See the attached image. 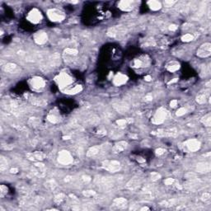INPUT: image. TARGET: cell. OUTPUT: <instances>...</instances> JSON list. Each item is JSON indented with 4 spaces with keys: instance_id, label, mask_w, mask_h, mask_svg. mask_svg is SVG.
Listing matches in <instances>:
<instances>
[{
    "instance_id": "obj_21",
    "label": "cell",
    "mask_w": 211,
    "mask_h": 211,
    "mask_svg": "<svg viewBox=\"0 0 211 211\" xmlns=\"http://www.w3.org/2000/svg\"><path fill=\"white\" fill-rule=\"evenodd\" d=\"M197 171L199 172H209L210 171V163H201L197 165Z\"/></svg>"
},
{
    "instance_id": "obj_4",
    "label": "cell",
    "mask_w": 211,
    "mask_h": 211,
    "mask_svg": "<svg viewBox=\"0 0 211 211\" xmlns=\"http://www.w3.org/2000/svg\"><path fill=\"white\" fill-rule=\"evenodd\" d=\"M47 15L49 17L50 20L52 22H62L65 18L64 13L56 8H52V9L48 10Z\"/></svg>"
},
{
    "instance_id": "obj_41",
    "label": "cell",
    "mask_w": 211,
    "mask_h": 211,
    "mask_svg": "<svg viewBox=\"0 0 211 211\" xmlns=\"http://www.w3.org/2000/svg\"><path fill=\"white\" fill-rule=\"evenodd\" d=\"M80 179H81V181H83L84 183H88V182L91 181V177H88V176L84 175V176H82Z\"/></svg>"
},
{
    "instance_id": "obj_26",
    "label": "cell",
    "mask_w": 211,
    "mask_h": 211,
    "mask_svg": "<svg viewBox=\"0 0 211 211\" xmlns=\"http://www.w3.org/2000/svg\"><path fill=\"white\" fill-rule=\"evenodd\" d=\"M47 119H48V120L50 121V122H51V123H53V124H55V123H57L58 121H59V116H58V115L55 113V112H50L49 115H48V116H47Z\"/></svg>"
},
{
    "instance_id": "obj_32",
    "label": "cell",
    "mask_w": 211,
    "mask_h": 211,
    "mask_svg": "<svg viewBox=\"0 0 211 211\" xmlns=\"http://www.w3.org/2000/svg\"><path fill=\"white\" fill-rule=\"evenodd\" d=\"M194 39V36L191 35V34H186V35H184L182 37H181V40H182V41H184V42H190V41H191V40H193Z\"/></svg>"
},
{
    "instance_id": "obj_46",
    "label": "cell",
    "mask_w": 211,
    "mask_h": 211,
    "mask_svg": "<svg viewBox=\"0 0 211 211\" xmlns=\"http://www.w3.org/2000/svg\"><path fill=\"white\" fill-rule=\"evenodd\" d=\"M177 106V100H172V102H170V106L172 107V108L176 107Z\"/></svg>"
},
{
    "instance_id": "obj_24",
    "label": "cell",
    "mask_w": 211,
    "mask_h": 211,
    "mask_svg": "<svg viewBox=\"0 0 211 211\" xmlns=\"http://www.w3.org/2000/svg\"><path fill=\"white\" fill-rule=\"evenodd\" d=\"M17 66L16 65L15 63H8L7 64H5L3 67V70L7 72V73H13V71L17 69Z\"/></svg>"
},
{
    "instance_id": "obj_34",
    "label": "cell",
    "mask_w": 211,
    "mask_h": 211,
    "mask_svg": "<svg viewBox=\"0 0 211 211\" xmlns=\"http://www.w3.org/2000/svg\"><path fill=\"white\" fill-rule=\"evenodd\" d=\"M122 134L123 132L121 131V130H115V131H111V137H113V138H118V137H120L121 135H122Z\"/></svg>"
},
{
    "instance_id": "obj_14",
    "label": "cell",
    "mask_w": 211,
    "mask_h": 211,
    "mask_svg": "<svg viewBox=\"0 0 211 211\" xmlns=\"http://www.w3.org/2000/svg\"><path fill=\"white\" fill-rule=\"evenodd\" d=\"M134 3L133 1H128V0H124V1H120L118 3V7L120 9H121L122 11L125 12H130L134 8Z\"/></svg>"
},
{
    "instance_id": "obj_42",
    "label": "cell",
    "mask_w": 211,
    "mask_h": 211,
    "mask_svg": "<svg viewBox=\"0 0 211 211\" xmlns=\"http://www.w3.org/2000/svg\"><path fill=\"white\" fill-rule=\"evenodd\" d=\"M174 182H175V180H174L173 178H167V179H166L164 181L165 184L167 185V186H171V185H172Z\"/></svg>"
},
{
    "instance_id": "obj_2",
    "label": "cell",
    "mask_w": 211,
    "mask_h": 211,
    "mask_svg": "<svg viewBox=\"0 0 211 211\" xmlns=\"http://www.w3.org/2000/svg\"><path fill=\"white\" fill-rule=\"evenodd\" d=\"M167 116H168V111L163 107H161L157 110V112L152 120V122L155 125H161L164 122Z\"/></svg>"
},
{
    "instance_id": "obj_29",
    "label": "cell",
    "mask_w": 211,
    "mask_h": 211,
    "mask_svg": "<svg viewBox=\"0 0 211 211\" xmlns=\"http://www.w3.org/2000/svg\"><path fill=\"white\" fill-rule=\"evenodd\" d=\"M8 167V162L7 159L4 157L1 156V159H0V169L2 172L5 171Z\"/></svg>"
},
{
    "instance_id": "obj_22",
    "label": "cell",
    "mask_w": 211,
    "mask_h": 211,
    "mask_svg": "<svg viewBox=\"0 0 211 211\" xmlns=\"http://www.w3.org/2000/svg\"><path fill=\"white\" fill-rule=\"evenodd\" d=\"M208 97H209V90L205 91L204 93H200L196 97V102H198L199 104H204L206 102Z\"/></svg>"
},
{
    "instance_id": "obj_48",
    "label": "cell",
    "mask_w": 211,
    "mask_h": 211,
    "mask_svg": "<svg viewBox=\"0 0 211 211\" xmlns=\"http://www.w3.org/2000/svg\"><path fill=\"white\" fill-rule=\"evenodd\" d=\"M177 29V26L176 25H171V26H169V30L170 31H176Z\"/></svg>"
},
{
    "instance_id": "obj_7",
    "label": "cell",
    "mask_w": 211,
    "mask_h": 211,
    "mask_svg": "<svg viewBox=\"0 0 211 211\" xmlns=\"http://www.w3.org/2000/svg\"><path fill=\"white\" fill-rule=\"evenodd\" d=\"M211 53V44L207 42L201 45L200 48L197 50V55L200 58H207L210 55Z\"/></svg>"
},
{
    "instance_id": "obj_15",
    "label": "cell",
    "mask_w": 211,
    "mask_h": 211,
    "mask_svg": "<svg viewBox=\"0 0 211 211\" xmlns=\"http://www.w3.org/2000/svg\"><path fill=\"white\" fill-rule=\"evenodd\" d=\"M127 80H128V77L126 75L121 73H119L115 76V78L113 79V83L116 86H120V85L125 84L127 82Z\"/></svg>"
},
{
    "instance_id": "obj_39",
    "label": "cell",
    "mask_w": 211,
    "mask_h": 211,
    "mask_svg": "<svg viewBox=\"0 0 211 211\" xmlns=\"http://www.w3.org/2000/svg\"><path fill=\"white\" fill-rule=\"evenodd\" d=\"M46 186L48 188L54 189V188L56 187V183L55 182V181H48L46 184Z\"/></svg>"
},
{
    "instance_id": "obj_20",
    "label": "cell",
    "mask_w": 211,
    "mask_h": 211,
    "mask_svg": "<svg viewBox=\"0 0 211 211\" xmlns=\"http://www.w3.org/2000/svg\"><path fill=\"white\" fill-rule=\"evenodd\" d=\"M128 146V144L127 142L125 141H120L117 143L114 147H113V152L116 153H121L125 150Z\"/></svg>"
},
{
    "instance_id": "obj_45",
    "label": "cell",
    "mask_w": 211,
    "mask_h": 211,
    "mask_svg": "<svg viewBox=\"0 0 211 211\" xmlns=\"http://www.w3.org/2000/svg\"><path fill=\"white\" fill-rule=\"evenodd\" d=\"M210 193H204L203 196H202V200H210Z\"/></svg>"
},
{
    "instance_id": "obj_1",
    "label": "cell",
    "mask_w": 211,
    "mask_h": 211,
    "mask_svg": "<svg viewBox=\"0 0 211 211\" xmlns=\"http://www.w3.org/2000/svg\"><path fill=\"white\" fill-rule=\"evenodd\" d=\"M55 81L59 84L60 87L63 88V87H66L69 86L71 83H73V78L67 73L62 72L61 73H60L55 78Z\"/></svg>"
},
{
    "instance_id": "obj_6",
    "label": "cell",
    "mask_w": 211,
    "mask_h": 211,
    "mask_svg": "<svg viewBox=\"0 0 211 211\" xmlns=\"http://www.w3.org/2000/svg\"><path fill=\"white\" fill-rule=\"evenodd\" d=\"M95 183L97 186L103 190H107L113 187V180L110 179L109 177H97L95 180Z\"/></svg>"
},
{
    "instance_id": "obj_25",
    "label": "cell",
    "mask_w": 211,
    "mask_h": 211,
    "mask_svg": "<svg viewBox=\"0 0 211 211\" xmlns=\"http://www.w3.org/2000/svg\"><path fill=\"white\" fill-rule=\"evenodd\" d=\"M180 69V64L176 62H171L167 65V69L169 72H175Z\"/></svg>"
},
{
    "instance_id": "obj_27",
    "label": "cell",
    "mask_w": 211,
    "mask_h": 211,
    "mask_svg": "<svg viewBox=\"0 0 211 211\" xmlns=\"http://www.w3.org/2000/svg\"><path fill=\"white\" fill-rule=\"evenodd\" d=\"M82 89H83V87H82L81 85H76L75 87H73V88H70V89L65 91V93L69 94H76L80 93L82 91Z\"/></svg>"
},
{
    "instance_id": "obj_33",
    "label": "cell",
    "mask_w": 211,
    "mask_h": 211,
    "mask_svg": "<svg viewBox=\"0 0 211 211\" xmlns=\"http://www.w3.org/2000/svg\"><path fill=\"white\" fill-rule=\"evenodd\" d=\"M64 199H65V195L63 194V193H60V194H58L57 196H55V202H57V203H61Z\"/></svg>"
},
{
    "instance_id": "obj_36",
    "label": "cell",
    "mask_w": 211,
    "mask_h": 211,
    "mask_svg": "<svg viewBox=\"0 0 211 211\" xmlns=\"http://www.w3.org/2000/svg\"><path fill=\"white\" fill-rule=\"evenodd\" d=\"M83 196H86V197H92V196L96 195V192L93 191V190H84L83 192Z\"/></svg>"
},
{
    "instance_id": "obj_38",
    "label": "cell",
    "mask_w": 211,
    "mask_h": 211,
    "mask_svg": "<svg viewBox=\"0 0 211 211\" xmlns=\"http://www.w3.org/2000/svg\"><path fill=\"white\" fill-rule=\"evenodd\" d=\"M0 191H1V197H3V196H4L5 194H7V192H8V188H7V187L2 185L1 187H0Z\"/></svg>"
},
{
    "instance_id": "obj_40",
    "label": "cell",
    "mask_w": 211,
    "mask_h": 211,
    "mask_svg": "<svg viewBox=\"0 0 211 211\" xmlns=\"http://www.w3.org/2000/svg\"><path fill=\"white\" fill-rule=\"evenodd\" d=\"M127 120H124V119H121V120H118L117 121H116V123H117V125L119 126H124L127 124Z\"/></svg>"
},
{
    "instance_id": "obj_18",
    "label": "cell",
    "mask_w": 211,
    "mask_h": 211,
    "mask_svg": "<svg viewBox=\"0 0 211 211\" xmlns=\"http://www.w3.org/2000/svg\"><path fill=\"white\" fill-rule=\"evenodd\" d=\"M146 56L144 57V58H139V59H135L132 63V66L134 68H137V69H140L142 67H144L145 65L148 64L149 63V60H146Z\"/></svg>"
},
{
    "instance_id": "obj_49",
    "label": "cell",
    "mask_w": 211,
    "mask_h": 211,
    "mask_svg": "<svg viewBox=\"0 0 211 211\" xmlns=\"http://www.w3.org/2000/svg\"><path fill=\"white\" fill-rule=\"evenodd\" d=\"M10 172H11V173H17L18 169H17V168H12Z\"/></svg>"
},
{
    "instance_id": "obj_31",
    "label": "cell",
    "mask_w": 211,
    "mask_h": 211,
    "mask_svg": "<svg viewBox=\"0 0 211 211\" xmlns=\"http://www.w3.org/2000/svg\"><path fill=\"white\" fill-rule=\"evenodd\" d=\"M31 102H32V104L36 105V106H44L46 104V102L43 99L36 98V97H34V98L31 99Z\"/></svg>"
},
{
    "instance_id": "obj_12",
    "label": "cell",
    "mask_w": 211,
    "mask_h": 211,
    "mask_svg": "<svg viewBox=\"0 0 211 211\" xmlns=\"http://www.w3.org/2000/svg\"><path fill=\"white\" fill-rule=\"evenodd\" d=\"M30 84L34 89H40V88H43L46 86V82L42 78L35 77L30 80Z\"/></svg>"
},
{
    "instance_id": "obj_50",
    "label": "cell",
    "mask_w": 211,
    "mask_h": 211,
    "mask_svg": "<svg viewBox=\"0 0 211 211\" xmlns=\"http://www.w3.org/2000/svg\"><path fill=\"white\" fill-rule=\"evenodd\" d=\"M144 79H145L146 81H148V82H149V81H150V80L152 79V78H151V76H149V75H148V76H146V77L144 78Z\"/></svg>"
},
{
    "instance_id": "obj_3",
    "label": "cell",
    "mask_w": 211,
    "mask_h": 211,
    "mask_svg": "<svg viewBox=\"0 0 211 211\" xmlns=\"http://www.w3.org/2000/svg\"><path fill=\"white\" fill-rule=\"evenodd\" d=\"M102 167L110 172H119L121 168L120 163L116 160H106L102 163Z\"/></svg>"
},
{
    "instance_id": "obj_16",
    "label": "cell",
    "mask_w": 211,
    "mask_h": 211,
    "mask_svg": "<svg viewBox=\"0 0 211 211\" xmlns=\"http://www.w3.org/2000/svg\"><path fill=\"white\" fill-rule=\"evenodd\" d=\"M113 107L120 113H124L129 110V106L122 101H116L113 103Z\"/></svg>"
},
{
    "instance_id": "obj_43",
    "label": "cell",
    "mask_w": 211,
    "mask_h": 211,
    "mask_svg": "<svg viewBox=\"0 0 211 211\" xmlns=\"http://www.w3.org/2000/svg\"><path fill=\"white\" fill-rule=\"evenodd\" d=\"M165 153V149H157L156 150V155L157 156H161V155H163V153Z\"/></svg>"
},
{
    "instance_id": "obj_23",
    "label": "cell",
    "mask_w": 211,
    "mask_h": 211,
    "mask_svg": "<svg viewBox=\"0 0 211 211\" xmlns=\"http://www.w3.org/2000/svg\"><path fill=\"white\" fill-rule=\"evenodd\" d=\"M148 4H149V7L150 8V9H152L153 11H157V10H159L160 8H162L161 3L158 2V1H155V0L149 1Z\"/></svg>"
},
{
    "instance_id": "obj_35",
    "label": "cell",
    "mask_w": 211,
    "mask_h": 211,
    "mask_svg": "<svg viewBox=\"0 0 211 211\" xmlns=\"http://www.w3.org/2000/svg\"><path fill=\"white\" fill-rule=\"evenodd\" d=\"M186 113H187V109L185 107H181L177 111V116H181L185 115Z\"/></svg>"
},
{
    "instance_id": "obj_30",
    "label": "cell",
    "mask_w": 211,
    "mask_h": 211,
    "mask_svg": "<svg viewBox=\"0 0 211 211\" xmlns=\"http://www.w3.org/2000/svg\"><path fill=\"white\" fill-rule=\"evenodd\" d=\"M64 53L66 55H69V56H76L78 55V51L75 49H73V48H67L65 50H64Z\"/></svg>"
},
{
    "instance_id": "obj_9",
    "label": "cell",
    "mask_w": 211,
    "mask_h": 211,
    "mask_svg": "<svg viewBox=\"0 0 211 211\" xmlns=\"http://www.w3.org/2000/svg\"><path fill=\"white\" fill-rule=\"evenodd\" d=\"M105 151V146H99V145H96V146H93L90 149L87 151V156L88 157H95L99 156L101 155L102 153Z\"/></svg>"
},
{
    "instance_id": "obj_5",
    "label": "cell",
    "mask_w": 211,
    "mask_h": 211,
    "mask_svg": "<svg viewBox=\"0 0 211 211\" xmlns=\"http://www.w3.org/2000/svg\"><path fill=\"white\" fill-rule=\"evenodd\" d=\"M73 159L71 153L67 150H62L59 153L58 162L62 165H69L73 163Z\"/></svg>"
},
{
    "instance_id": "obj_37",
    "label": "cell",
    "mask_w": 211,
    "mask_h": 211,
    "mask_svg": "<svg viewBox=\"0 0 211 211\" xmlns=\"http://www.w3.org/2000/svg\"><path fill=\"white\" fill-rule=\"evenodd\" d=\"M160 178H161V175L158 174L157 172H153L151 173V179L153 181H157L160 179Z\"/></svg>"
},
{
    "instance_id": "obj_10",
    "label": "cell",
    "mask_w": 211,
    "mask_h": 211,
    "mask_svg": "<svg viewBox=\"0 0 211 211\" xmlns=\"http://www.w3.org/2000/svg\"><path fill=\"white\" fill-rule=\"evenodd\" d=\"M185 145L187 146L189 151L190 152H196L200 148V142L196 139L188 140L185 142Z\"/></svg>"
},
{
    "instance_id": "obj_11",
    "label": "cell",
    "mask_w": 211,
    "mask_h": 211,
    "mask_svg": "<svg viewBox=\"0 0 211 211\" xmlns=\"http://www.w3.org/2000/svg\"><path fill=\"white\" fill-rule=\"evenodd\" d=\"M125 33V30L124 28L120 27V26H114L111 27L108 30V36H111V37H120L122 36H124Z\"/></svg>"
},
{
    "instance_id": "obj_17",
    "label": "cell",
    "mask_w": 211,
    "mask_h": 211,
    "mask_svg": "<svg viewBox=\"0 0 211 211\" xmlns=\"http://www.w3.org/2000/svg\"><path fill=\"white\" fill-rule=\"evenodd\" d=\"M141 185V180L138 177H134L129 181L126 184V188L130 190H135Z\"/></svg>"
},
{
    "instance_id": "obj_8",
    "label": "cell",
    "mask_w": 211,
    "mask_h": 211,
    "mask_svg": "<svg viewBox=\"0 0 211 211\" xmlns=\"http://www.w3.org/2000/svg\"><path fill=\"white\" fill-rule=\"evenodd\" d=\"M41 18H42V15H41L40 12L36 8L32 9L27 16V20L29 22H31V23L34 24L39 23Z\"/></svg>"
},
{
    "instance_id": "obj_47",
    "label": "cell",
    "mask_w": 211,
    "mask_h": 211,
    "mask_svg": "<svg viewBox=\"0 0 211 211\" xmlns=\"http://www.w3.org/2000/svg\"><path fill=\"white\" fill-rule=\"evenodd\" d=\"M145 101L146 102H150V101H152L153 100V97H152V95H147L146 97H145Z\"/></svg>"
},
{
    "instance_id": "obj_28",
    "label": "cell",
    "mask_w": 211,
    "mask_h": 211,
    "mask_svg": "<svg viewBox=\"0 0 211 211\" xmlns=\"http://www.w3.org/2000/svg\"><path fill=\"white\" fill-rule=\"evenodd\" d=\"M201 122L203 123L205 126H210L211 125V115L210 113H208L207 115H205L204 117L201 119Z\"/></svg>"
},
{
    "instance_id": "obj_13",
    "label": "cell",
    "mask_w": 211,
    "mask_h": 211,
    "mask_svg": "<svg viewBox=\"0 0 211 211\" xmlns=\"http://www.w3.org/2000/svg\"><path fill=\"white\" fill-rule=\"evenodd\" d=\"M48 40V36L44 31H39L35 34L34 36V40L38 45H43L45 44Z\"/></svg>"
},
{
    "instance_id": "obj_44",
    "label": "cell",
    "mask_w": 211,
    "mask_h": 211,
    "mask_svg": "<svg viewBox=\"0 0 211 211\" xmlns=\"http://www.w3.org/2000/svg\"><path fill=\"white\" fill-rule=\"evenodd\" d=\"M175 3V1H165L164 4L166 7H172Z\"/></svg>"
},
{
    "instance_id": "obj_19",
    "label": "cell",
    "mask_w": 211,
    "mask_h": 211,
    "mask_svg": "<svg viewBox=\"0 0 211 211\" xmlns=\"http://www.w3.org/2000/svg\"><path fill=\"white\" fill-rule=\"evenodd\" d=\"M113 206L116 209H125L127 206V200L123 197L116 198L113 200Z\"/></svg>"
},
{
    "instance_id": "obj_51",
    "label": "cell",
    "mask_w": 211,
    "mask_h": 211,
    "mask_svg": "<svg viewBox=\"0 0 211 211\" xmlns=\"http://www.w3.org/2000/svg\"><path fill=\"white\" fill-rule=\"evenodd\" d=\"M149 210V208H148V207H144V208H142V209H141V210Z\"/></svg>"
}]
</instances>
